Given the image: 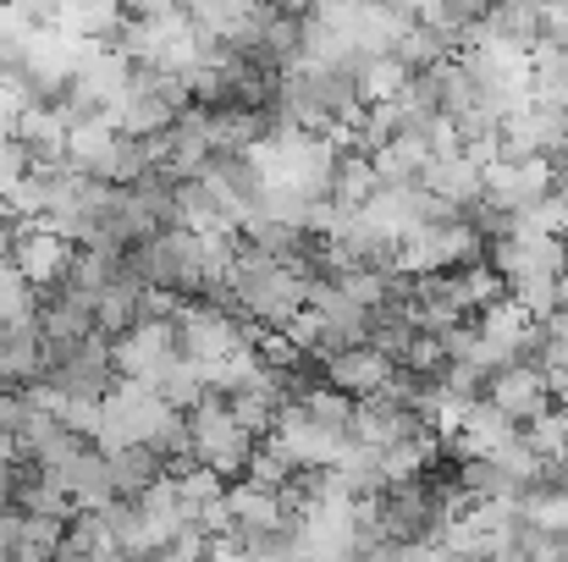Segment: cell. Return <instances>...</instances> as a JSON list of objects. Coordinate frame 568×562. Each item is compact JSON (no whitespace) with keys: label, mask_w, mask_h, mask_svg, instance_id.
I'll return each mask as SVG.
<instances>
[{"label":"cell","mask_w":568,"mask_h":562,"mask_svg":"<svg viewBox=\"0 0 568 562\" xmlns=\"http://www.w3.org/2000/svg\"><path fill=\"white\" fill-rule=\"evenodd\" d=\"M408 78H414V67H408L397 50H386V55H359V61H354V89H359V100H365V105L403 94V89H408Z\"/></svg>","instance_id":"21"},{"label":"cell","mask_w":568,"mask_h":562,"mask_svg":"<svg viewBox=\"0 0 568 562\" xmlns=\"http://www.w3.org/2000/svg\"><path fill=\"white\" fill-rule=\"evenodd\" d=\"M189 413V441H193V458L204 463V469H215V474H243V463H248V452L260 447V436L232 413V402L221 397V391H204Z\"/></svg>","instance_id":"3"},{"label":"cell","mask_w":568,"mask_h":562,"mask_svg":"<svg viewBox=\"0 0 568 562\" xmlns=\"http://www.w3.org/2000/svg\"><path fill=\"white\" fill-rule=\"evenodd\" d=\"M486 254V237L469 215H453V221H425L414 226L403 243H397V270L403 276H430V270H453V265H469Z\"/></svg>","instance_id":"5"},{"label":"cell","mask_w":568,"mask_h":562,"mask_svg":"<svg viewBox=\"0 0 568 562\" xmlns=\"http://www.w3.org/2000/svg\"><path fill=\"white\" fill-rule=\"evenodd\" d=\"M105 458H111V474H116V497H139L150 480L166 474V463H161V452H155L150 441L116 447V452H105Z\"/></svg>","instance_id":"22"},{"label":"cell","mask_w":568,"mask_h":562,"mask_svg":"<svg viewBox=\"0 0 568 562\" xmlns=\"http://www.w3.org/2000/svg\"><path fill=\"white\" fill-rule=\"evenodd\" d=\"M155 391H161V397H166L172 408H193V402H199V397H204L210 386H204V370H199L193 359H183V354H178V359H172V365L161 370Z\"/></svg>","instance_id":"25"},{"label":"cell","mask_w":568,"mask_h":562,"mask_svg":"<svg viewBox=\"0 0 568 562\" xmlns=\"http://www.w3.org/2000/svg\"><path fill=\"white\" fill-rule=\"evenodd\" d=\"M519 436H525V441H530L552 469H558V458L568 452V408L564 402H547L536 419H525V425H519Z\"/></svg>","instance_id":"24"},{"label":"cell","mask_w":568,"mask_h":562,"mask_svg":"<svg viewBox=\"0 0 568 562\" xmlns=\"http://www.w3.org/2000/svg\"><path fill=\"white\" fill-rule=\"evenodd\" d=\"M381 187V172H376V155L371 150H359L354 139L337 150V161H332V177H326V198L337 204V210H359L371 193Z\"/></svg>","instance_id":"16"},{"label":"cell","mask_w":568,"mask_h":562,"mask_svg":"<svg viewBox=\"0 0 568 562\" xmlns=\"http://www.w3.org/2000/svg\"><path fill=\"white\" fill-rule=\"evenodd\" d=\"M17 458H22V447H17V430L0 419V463H17Z\"/></svg>","instance_id":"26"},{"label":"cell","mask_w":568,"mask_h":562,"mask_svg":"<svg viewBox=\"0 0 568 562\" xmlns=\"http://www.w3.org/2000/svg\"><path fill=\"white\" fill-rule=\"evenodd\" d=\"M11 139L28 150V161H61L67 155V122L55 105H28L11 116Z\"/></svg>","instance_id":"18"},{"label":"cell","mask_w":568,"mask_h":562,"mask_svg":"<svg viewBox=\"0 0 568 562\" xmlns=\"http://www.w3.org/2000/svg\"><path fill=\"white\" fill-rule=\"evenodd\" d=\"M50 22L78 44H116L122 39V0H50Z\"/></svg>","instance_id":"12"},{"label":"cell","mask_w":568,"mask_h":562,"mask_svg":"<svg viewBox=\"0 0 568 562\" xmlns=\"http://www.w3.org/2000/svg\"><path fill=\"white\" fill-rule=\"evenodd\" d=\"M161 6H172V0H122L128 17H150V11H161Z\"/></svg>","instance_id":"27"},{"label":"cell","mask_w":568,"mask_h":562,"mask_svg":"<svg viewBox=\"0 0 568 562\" xmlns=\"http://www.w3.org/2000/svg\"><path fill=\"white\" fill-rule=\"evenodd\" d=\"M39 309V287L22 276V265L11 254H0V326H22Z\"/></svg>","instance_id":"23"},{"label":"cell","mask_w":568,"mask_h":562,"mask_svg":"<svg viewBox=\"0 0 568 562\" xmlns=\"http://www.w3.org/2000/svg\"><path fill=\"white\" fill-rule=\"evenodd\" d=\"M386 375H392V359L381 354L376 343H348V348H337V354L321 359V380L337 386V391H348V397H376L381 386H386Z\"/></svg>","instance_id":"11"},{"label":"cell","mask_w":568,"mask_h":562,"mask_svg":"<svg viewBox=\"0 0 568 562\" xmlns=\"http://www.w3.org/2000/svg\"><path fill=\"white\" fill-rule=\"evenodd\" d=\"M55 558H122V552H116V535H111L100 508H72Z\"/></svg>","instance_id":"20"},{"label":"cell","mask_w":568,"mask_h":562,"mask_svg":"<svg viewBox=\"0 0 568 562\" xmlns=\"http://www.w3.org/2000/svg\"><path fill=\"white\" fill-rule=\"evenodd\" d=\"M414 430H425V419H419V408H408V402H392V397H354V441H365V447H392V441H403V436H414Z\"/></svg>","instance_id":"14"},{"label":"cell","mask_w":568,"mask_h":562,"mask_svg":"<svg viewBox=\"0 0 568 562\" xmlns=\"http://www.w3.org/2000/svg\"><path fill=\"white\" fill-rule=\"evenodd\" d=\"M480 397H491L514 425H525V419H536L552 402V386H547V370L536 359H514V365H497V370L486 375V391Z\"/></svg>","instance_id":"9"},{"label":"cell","mask_w":568,"mask_h":562,"mask_svg":"<svg viewBox=\"0 0 568 562\" xmlns=\"http://www.w3.org/2000/svg\"><path fill=\"white\" fill-rule=\"evenodd\" d=\"M178 408L150 386V380H128L116 375L100 397V430H94V447L100 452H116V447H133V441H150Z\"/></svg>","instance_id":"2"},{"label":"cell","mask_w":568,"mask_h":562,"mask_svg":"<svg viewBox=\"0 0 568 562\" xmlns=\"http://www.w3.org/2000/svg\"><path fill=\"white\" fill-rule=\"evenodd\" d=\"M172 326H178L183 359H193V365H210V359H221V354H232L254 337V326L226 298H178Z\"/></svg>","instance_id":"4"},{"label":"cell","mask_w":568,"mask_h":562,"mask_svg":"<svg viewBox=\"0 0 568 562\" xmlns=\"http://www.w3.org/2000/svg\"><path fill=\"white\" fill-rule=\"evenodd\" d=\"M265 441H276L298 469H326V463H337V458H343V447H348L354 436H343V430H332V425L310 419L298 402H282V408H276V419H271V430H265Z\"/></svg>","instance_id":"6"},{"label":"cell","mask_w":568,"mask_h":562,"mask_svg":"<svg viewBox=\"0 0 568 562\" xmlns=\"http://www.w3.org/2000/svg\"><path fill=\"white\" fill-rule=\"evenodd\" d=\"M514 430H519V425H514V419H508V413H503L491 397H475V402L464 408L458 430H453L442 447H447L453 458H486V452H497V447H503Z\"/></svg>","instance_id":"13"},{"label":"cell","mask_w":568,"mask_h":562,"mask_svg":"<svg viewBox=\"0 0 568 562\" xmlns=\"http://www.w3.org/2000/svg\"><path fill=\"white\" fill-rule=\"evenodd\" d=\"M226 304L254 331H287V320L310 304V270L237 243V259H232V276H226Z\"/></svg>","instance_id":"1"},{"label":"cell","mask_w":568,"mask_h":562,"mask_svg":"<svg viewBox=\"0 0 568 562\" xmlns=\"http://www.w3.org/2000/svg\"><path fill=\"white\" fill-rule=\"evenodd\" d=\"M61 486H67L72 508H105V502H116V474H111V458H105L94 441H83V447L72 452V463L61 469Z\"/></svg>","instance_id":"15"},{"label":"cell","mask_w":568,"mask_h":562,"mask_svg":"<svg viewBox=\"0 0 568 562\" xmlns=\"http://www.w3.org/2000/svg\"><path fill=\"white\" fill-rule=\"evenodd\" d=\"M183 348H178V326H172V315H155V320H133L116 343H111V365L116 375H128V380H161V370L178 359Z\"/></svg>","instance_id":"7"},{"label":"cell","mask_w":568,"mask_h":562,"mask_svg":"<svg viewBox=\"0 0 568 562\" xmlns=\"http://www.w3.org/2000/svg\"><path fill=\"white\" fill-rule=\"evenodd\" d=\"M287 519H293V508H287L282 491L254 486L248 474H243V480H226V530L260 535V530H282Z\"/></svg>","instance_id":"10"},{"label":"cell","mask_w":568,"mask_h":562,"mask_svg":"<svg viewBox=\"0 0 568 562\" xmlns=\"http://www.w3.org/2000/svg\"><path fill=\"white\" fill-rule=\"evenodd\" d=\"M72 254H78V243H72L67 232H55L50 221H22V226H17L11 259L22 265V276H28L39 293L72 276Z\"/></svg>","instance_id":"8"},{"label":"cell","mask_w":568,"mask_h":562,"mask_svg":"<svg viewBox=\"0 0 568 562\" xmlns=\"http://www.w3.org/2000/svg\"><path fill=\"white\" fill-rule=\"evenodd\" d=\"M419 187H430L436 198H447V204H458V210H469L475 198H480V161H469L464 150H453V155H430L425 166H419Z\"/></svg>","instance_id":"17"},{"label":"cell","mask_w":568,"mask_h":562,"mask_svg":"<svg viewBox=\"0 0 568 562\" xmlns=\"http://www.w3.org/2000/svg\"><path fill=\"white\" fill-rule=\"evenodd\" d=\"M39 365H44V331L33 320L0 326V380L28 386V380H39Z\"/></svg>","instance_id":"19"}]
</instances>
